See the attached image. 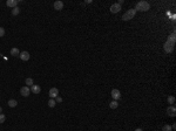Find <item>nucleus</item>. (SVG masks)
Listing matches in <instances>:
<instances>
[{
    "label": "nucleus",
    "mask_w": 176,
    "mask_h": 131,
    "mask_svg": "<svg viewBox=\"0 0 176 131\" xmlns=\"http://www.w3.org/2000/svg\"><path fill=\"white\" fill-rule=\"evenodd\" d=\"M134 9L135 11H140V12H147L148 9H150V5L148 1H139Z\"/></svg>",
    "instance_id": "obj_1"
},
{
    "label": "nucleus",
    "mask_w": 176,
    "mask_h": 131,
    "mask_svg": "<svg viewBox=\"0 0 176 131\" xmlns=\"http://www.w3.org/2000/svg\"><path fill=\"white\" fill-rule=\"evenodd\" d=\"M135 14H136V11L134 8L128 9V11L122 15V20L123 21H128V20H130V19H133V18L135 17Z\"/></svg>",
    "instance_id": "obj_2"
},
{
    "label": "nucleus",
    "mask_w": 176,
    "mask_h": 131,
    "mask_svg": "<svg viewBox=\"0 0 176 131\" xmlns=\"http://www.w3.org/2000/svg\"><path fill=\"white\" fill-rule=\"evenodd\" d=\"M174 47H175V44L174 42H170V41H167L164 46H163V49L166 53H171L174 50Z\"/></svg>",
    "instance_id": "obj_3"
},
{
    "label": "nucleus",
    "mask_w": 176,
    "mask_h": 131,
    "mask_svg": "<svg viewBox=\"0 0 176 131\" xmlns=\"http://www.w3.org/2000/svg\"><path fill=\"white\" fill-rule=\"evenodd\" d=\"M112 97H113L114 101L120 100V98H121V93H120V90H119V89H113V90H112Z\"/></svg>",
    "instance_id": "obj_4"
},
{
    "label": "nucleus",
    "mask_w": 176,
    "mask_h": 131,
    "mask_svg": "<svg viewBox=\"0 0 176 131\" xmlns=\"http://www.w3.org/2000/svg\"><path fill=\"white\" fill-rule=\"evenodd\" d=\"M29 93H31V88L27 87V86H25V87H22L20 89V94H21L24 97H28Z\"/></svg>",
    "instance_id": "obj_5"
},
{
    "label": "nucleus",
    "mask_w": 176,
    "mask_h": 131,
    "mask_svg": "<svg viewBox=\"0 0 176 131\" xmlns=\"http://www.w3.org/2000/svg\"><path fill=\"white\" fill-rule=\"evenodd\" d=\"M48 95H49L51 98H56V97L59 96V90H58V88H51Z\"/></svg>",
    "instance_id": "obj_6"
},
{
    "label": "nucleus",
    "mask_w": 176,
    "mask_h": 131,
    "mask_svg": "<svg viewBox=\"0 0 176 131\" xmlns=\"http://www.w3.org/2000/svg\"><path fill=\"white\" fill-rule=\"evenodd\" d=\"M19 57L22 60V61H28L29 60V53L26 52V50H24V52H20V55H19Z\"/></svg>",
    "instance_id": "obj_7"
},
{
    "label": "nucleus",
    "mask_w": 176,
    "mask_h": 131,
    "mask_svg": "<svg viewBox=\"0 0 176 131\" xmlns=\"http://www.w3.org/2000/svg\"><path fill=\"white\" fill-rule=\"evenodd\" d=\"M120 9H121V6H120L117 2H116V4H113V5L110 6V12H112V13H119Z\"/></svg>",
    "instance_id": "obj_8"
},
{
    "label": "nucleus",
    "mask_w": 176,
    "mask_h": 131,
    "mask_svg": "<svg viewBox=\"0 0 176 131\" xmlns=\"http://www.w3.org/2000/svg\"><path fill=\"white\" fill-rule=\"evenodd\" d=\"M167 112H168V115H169L170 117H175L176 116V108L174 106V105L169 106V108L167 109Z\"/></svg>",
    "instance_id": "obj_9"
},
{
    "label": "nucleus",
    "mask_w": 176,
    "mask_h": 131,
    "mask_svg": "<svg viewBox=\"0 0 176 131\" xmlns=\"http://www.w3.org/2000/svg\"><path fill=\"white\" fill-rule=\"evenodd\" d=\"M53 6H54V9H56V11H61V9L63 8V2L60 1V0H58V1L54 2Z\"/></svg>",
    "instance_id": "obj_10"
},
{
    "label": "nucleus",
    "mask_w": 176,
    "mask_h": 131,
    "mask_svg": "<svg viewBox=\"0 0 176 131\" xmlns=\"http://www.w3.org/2000/svg\"><path fill=\"white\" fill-rule=\"evenodd\" d=\"M31 91H32L33 94H40L41 88H40V86H38V84H33V86L31 87Z\"/></svg>",
    "instance_id": "obj_11"
},
{
    "label": "nucleus",
    "mask_w": 176,
    "mask_h": 131,
    "mask_svg": "<svg viewBox=\"0 0 176 131\" xmlns=\"http://www.w3.org/2000/svg\"><path fill=\"white\" fill-rule=\"evenodd\" d=\"M6 5L8 6V7H17L18 6V0H7L6 1Z\"/></svg>",
    "instance_id": "obj_12"
},
{
    "label": "nucleus",
    "mask_w": 176,
    "mask_h": 131,
    "mask_svg": "<svg viewBox=\"0 0 176 131\" xmlns=\"http://www.w3.org/2000/svg\"><path fill=\"white\" fill-rule=\"evenodd\" d=\"M11 55H12V56H14V57H18V56L20 55L19 49H18V48H12V49H11Z\"/></svg>",
    "instance_id": "obj_13"
},
{
    "label": "nucleus",
    "mask_w": 176,
    "mask_h": 131,
    "mask_svg": "<svg viewBox=\"0 0 176 131\" xmlns=\"http://www.w3.org/2000/svg\"><path fill=\"white\" fill-rule=\"evenodd\" d=\"M7 104H8L9 108H15V106L18 105V102L15 101V100H13V98H12V100H9V101H8V103H7Z\"/></svg>",
    "instance_id": "obj_14"
},
{
    "label": "nucleus",
    "mask_w": 176,
    "mask_h": 131,
    "mask_svg": "<svg viewBox=\"0 0 176 131\" xmlns=\"http://www.w3.org/2000/svg\"><path fill=\"white\" fill-rule=\"evenodd\" d=\"M47 104H48L49 108H54V106L56 105V102H55V100H54V98H51V100L47 102Z\"/></svg>",
    "instance_id": "obj_15"
},
{
    "label": "nucleus",
    "mask_w": 176,
    "mask_h": 131,
    "mask_svg": "<svg viewBox=\"0 0 176 131\" xmlns=\"http://www.w3.org/2000/svg\"><path fill=\"white\" fill-rule=\"evenodd\" d=\"M117 106H119L117 101H112V102L109 103V108H110V109H116Z\"/></svg>",
    "instance_id": "obj_16"
},
{
    "label": "nucleus",
    "mask_w": 176,
    "mask_h": 131,
    "mask_svg": "<svg viewBox=\"0 0 176 131\" xmlns=\"http://www.w3.org/2000/svg\"><path fill=\"white\" fill-rule=\"evenodd\" d=\"M25 83L27 84V87H32L33 84H34V82H33V80L31 79V77H27L26 81H25Z\"/></svg>",
    "instance_id": "obj_17"
},
{
    "label": "nucleus",
    "mask_w": 176,
    "mask_h": 131,
    "mask_svg": "<svg viewBox=\"0 0 176 131\" xmlns=\"http://www.w3.org/2000/svg\"><path fill=\"white\" fill-rule=\"evenodd\" d=\"M19 13H20V8H19L18 6L12 9V15H14V17H15V15H18V14H19Z\"/></svg>",
    "instance_id": "obj_18"
},
{
    "label": "nucleus",
    "mask_w": 176,
    "mask_h": 131,
    "mask_svg": "<svg viewBox=\"0 0 176 131\" xmlns=\"http://www.w3.org/2000/svg\"><path fill=\"white\" fill-rule=\"evenodd\" d=\"M167 41H170V42H174V44H175V32H173V33L170 34V36L168 37Z\"/></svg>",
    "instance_id": "obj_19"
},
{
    "label": "nucleus",
    "mask_w": 176,
    "mask_h": 131,
    "mask_svg": "<svg viewBox=\"0 0 176 131\" xmlns=\"http://www.w3.org/2000/svg\"><path fill=\"white\" fill-rule=\"evenodd\" d=\"M168 103H169V104H174V103H175V97L174 96H168Z\"/></svg>",
    "instance_id": "obj_20"
},
{
    "label": "nucleus",
    "mask_w": 176,
    "mask_h": 131,
    "mask_svg": "<svg viewBox=\"0 0 176 131\" xmlns=\"http://www.w3.org/2000/svg\"><path fill=\"white\" fill-rule=\"evenodd\" d=\"M173 130V129H171V126H170V125H164V126H163V128H162V131H171Z\"/></svg>",
    "instance_id": "obj_21"
},
{
    "label": "nucleus",
    "mask_w": 176,
    "mask_h": 131,
    "mask_svg": "<svg viewBox=\"0 0 176 131\" xmlns=\"http://www.w3.org/2000/svg\"><path fill=\"white\" fill-rule=\"evenodd\" d=\"M5 121H6V116L4 114H0V124H2Z\"/></svg>",
    "instance_id": "obj_22"
},
{
    "label": "nucleus",
    "mask_w": 176,
    "mask_h": 131,
    "mask_svg": "<svg viewBox=\"0 0 176 131\" xmlns=\"http://www.w3.org/2000/svg\"><path fill=\"white\" fill-rule=\"evenodd\" d=\"M5 35V29H4V27H0V37H2Z\"/></svg>",
    "instance_id": "obj_23"
},
{
    "label": "nucleus",
    "mask_w": 176,
    "mask_h": 131,
    "mask_svg": "<svg viewBox=\"0 0 176 131\" xmlns=\"http://www.w3.org/2000/svg\"><path fill=\"white\" fill-rule=\"evenodd\" d=\"M55 102H58V103H61V102H62V98L60 96H58L56 98H55Z\"/></svg>",
    "instance_id": "obj_24"
},
{
    "label": "nucleus",
    "mask_w": 176,
    "mask_h": 131,
    "mask_svg": "<svg viewBox=\"0 0 176 131\" xmlns=\"http://www.w3.org/2000/svg\"><path fill=\"white\" fill-rule=\"evenodd\" d=\"M92 2V0H87V1H85V4H90Z\"/></svg>",
    "instance_id": "obj_25"
},
{
    "label": "nucleus",
    "mask_w": 176,
    "mask_h": 131,
    "mask_svg": "<svg viewBox=\"0 0 176 131\" xmlns=\"http://www.w3.org/2000/svg\"><path fill=\"white\" fill-rule=\"evenodd\" d=\"M135 131H143V130H142V129H140V128H139V129H136V130H135Z\"/></svg>",
    "instance_id": "obj_26"
},
{
    "label": "nucleus",
    "mask_w": 176,
    "mask_h": 131,
    "mask_svg": "<svg viewBox=\"0 0 176 131\" xmlns=\"http://www.w3.org/2000/svg\"><path fill=\"white\" fill-rule=\"evenodd\" d=\"M1 111H2V108H1V106H0V114H1Z\"/></svg>",
    "instance_id": "obj_27"
}]
</instances>
